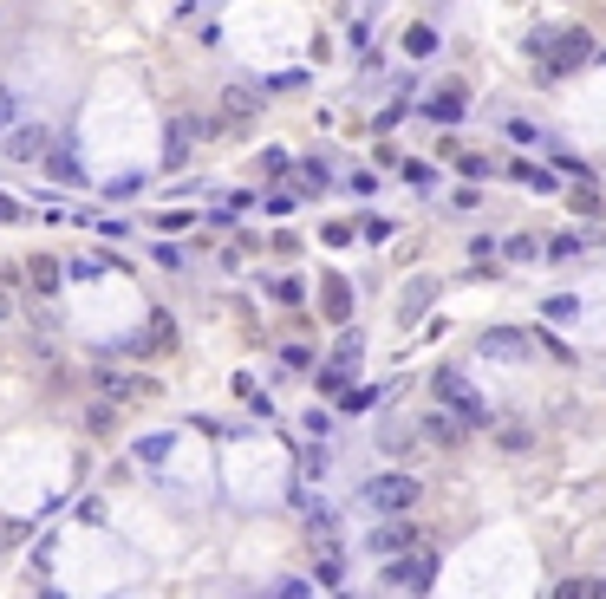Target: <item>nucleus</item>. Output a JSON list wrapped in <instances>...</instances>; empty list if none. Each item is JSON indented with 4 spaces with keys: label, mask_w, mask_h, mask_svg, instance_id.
Masks as SVG:
<instances>
[{
    "label": "nucleus",
    "mask_w": 606,
    "mask_h": 599,
    "mask_svg": "<svg viewBox=\"0 0 606 599\" xmlns=\"http://www.w3.org/2000/svg\"><path fill=\"white\" fill-rule=\"evenodd\" d=\"M0 124H14V98L7 92H0Z\"/></svg>",
    "instance_id": "obj_31"
},
{
    "label": "nucleus",
    "mask_w": 606,
    "mask_h": 599,
    "mask_svg": "<svg viewBox=\"0 0 606 599\" xmlns=\"http://www.w3.org/2000/svg\"><path fill=\"white\" fill-rule=\"evenodd\" d=\"M483 352H489V359H521V352H529V333L495 326V333H483Z\"/></svg>",
    "instance_id": "obj_12"
},
{
    "label": "nucleus",
    "mask_w": 606,
    "mask_h": 599,
    "mask_svg": "<svg viewBox=\"0 0 606 599\" xmlns=\"http://www.w3.org/2000/svg\"><path fill=\"white\" fill-rule=\"evenodd\" d=\"M457 170H463V176H489V156H476V150H457Z\"/></svg>",
    "instance_id": "obj_26"
},
{
    "label": "nucleus",
    "mask_w": 606,
    "mask_h": 599,
    "mask_svg": "<svg viewBox=\"0 0 606 599\" xmlns=\"http://www.w3.org/2000/svg\"><path fill=\"white\" fill-rule=\"evenodd\" d=\"M98 391L112 398V404H144V398H163L150 378H137V371H98Z\"/></svg>",
    "instance_id": "obj_5"
},
{
    "label": "nucleus",
    "mask_w": 606,
    "mask_h": 599,
    "mask_svg": "<svg viewBox=\"0 0 606 599\" xmlns=\"http://www.w3.org/2000/svg\"><path fill=\"white\" fill-rule=\"evenodd\" d=\"M222 124H229V130H241V124H255V98H248L241 85H229V92H222Z\"/></svg>",
    "instance_id": "obj_14"
},
{
    "label": "nucleus",
    "mask_w": 606,
    "mask_h": 599,
    "mask_svg": "<svg viewBox=\"0 0 606 599\" xmlns=\"http://www.w3.org/2000/svg\"><path fill=\"white\" fill-rule=\"evenodd\" d=\"M561 599H606V580H561Z\"/></svg>",
    "instance_id": "obj_17"
},
{
    "label": "nucleus",
    "mask_w": 606,
    "mask_h": 599,
    "mask_svg": "<svg viewBox=\"0 0 606 599\" xmlns=\"http://www.w3.org/2000/svg\"><path fill=\"white\" fill-rule=\"evenodd\" d=\"M333 365H339V371H352V365H359V333H346V339L333 345Z\"/></svg>",
    "instance_id": "obj_23"
},
{
    "label": "nucleus",
    "mask_w": 606,
    "mask_h": 599,
    "mask_svg": "<svg viewBox=\"0 0 606 599\" xmlns=\"http://www.w3.org/2000/svg\"><path fill=\"white\" fill-rule=\"evenodd\" d=\"M463 112H470V92L463 85H444L437 98H424V118H437V124H457Z\"/></svg>",
    "instance_id": "obj_7"
},
{
    "label": "nucleus",
    "mask_w": 606,
    "mask_h": 599,
    "mask_svg": "<svg viewBox=\"0 0 606 599\" xmlns=\"http://www.w3.org/2000/svg\"><path fill=\"white\" fill-rule=\"evenodd\" d=\"M378 398H384V391H366V385H346V391H339V411H372Z\"/></svg>",
    "instance_id": "obj_18"
},
{
    "label": "nucleus",
    "mask_w": 606,
    "mask_h": 599,
    "mask_svg": "<svg viewBox=\"0 0 606 599\" xmlns=\"http://www.w3.org/2000/svg\"><path fill=\"white\" fill-rule=\"evenodd\" d=\"M274 300H281V307H300V300H307V287H300V281H281V287H274Z\"/></svg>",
    "instance_id": "obj_29"
},
{
    "label": "nucleus",
    "mask_w": 606,
    "mask_h": 599,
    "mask_svg": "<svg viewBox=\"0 0 606 599\" xmlns=\"http://www.w3.org/2000/svg\"><path fill=\"white\" fill-rule=\"evenodd\" d=\"M404 183H411V189H430L437 170H430V163H418V156H404Z\"/></svg>",
    "instance_id": "obj_21"
},
{
    "label": "nucleus",
    "mask_w": 606,
    "mask_h": 599,
    "mask_svg": "<svg viewBox=\"0 0 606 599\" xmlns=\"http://www.w3.org/2000/svg\"><path fill=\"white\" fill-rule=\"evenodd\" d=\"M515 183H529V189H541V196H547V189H555V176H547L541 163H515Z\"/></svg>",
    "instance_id": "obj_20"
},
{
    "label": "nucleus",
    "mask_w": 606,
    "mask_h": 599,
    "mask_svg": "<svg viewBox=\"0 0 606 599\" xmlns=\"http://www.w3.org/2000/svg\"><path fill=\"white\" fill-rule=\"evenodd\" d=\"M0 554H7V528H0Z\"/></svg>",
    "instance_id": "obj_33"
},
{
    "label": "nucleus",
    "mask_w": 606,
    "mask_h": 599,
    "mask_svg": "<svg viewBox=\"0 0 606 599\" xmlns=\"http://www.w3.org/2000/svg\"><path fill=\"white\" fill-rule=\"evenodd\" d=\"M529 52L541 59L547 78H561V72L593 59V33H581V26H547V33H529Z\"/></svg>",
    "instance_id": "obj_1"
},
{
    "label": "nucleus",
    "mask_w": 606,
    "mask_h": 599,
    "mask_svg": "<svg viewBox=\"0 0 606 599\" xmlns=\"http://www.w3.org/2000/svg\"><path fill=\"white\" fill-rule=\"evenodd\" d=\"M7 313H14V300H7V293H0V319H7Z\"/></svg>",
    "instance_id": "obj_32"
},
{
    "label": "nucleus",
    "mask_w": 606,
    "mask_h": 599,
    "mask_svg": "<svg viewBox=\"0 0 606 599\" xmlns=\"http://www.w3.org/2000/svg\"><path fill=\"white\" fill-rule=\"evenodd\" d=\"M20 274L33 281V293H59V261H52V255H26Z\"/></svg>",
    "instance_id": "obj_10"
},
{
    "label": "nucleus",
    "mask_w": 606,
    "mask_h": 599,
    "mask_svg": "<svg viewBox=\"0 0 606 599\" xmlns=\"http://www.w3.org/2000/svg\"><path fill=\"white\" fill-rule=\"evenodd\" d=\"M437 580V554H411V560H384V586H411V593H418V586H430Z\"/></svg>",
    "instance_id": "obj_4"
},
{
    "label": "nucleus",
    "mask_w": 606,
    "mask_h": 599,
    "mask_svg": "<svg viewBox=\"0 0 606 599\" xmlns=\"http://www.w3.org/2000/svg\"><path fill=\"white\" fill-rule=\"evenodd\" d=\"M124 352H176V319H170V313H150L144 339H137V345H124Z\"/></svg>",
    "instance_id": "obj_8"
},
{
    "label": "nucleus",
    "mask_w": 606,
    "mask_h": 599,
    "mask_svg": "<svg viewBox=\"0 0 606 599\" xmlns=\"http://www.w3.org/2000/svg\"><path fill=\"white\" fill-rule=\"evenodd\" d=\"M404 52H411V59H424V52H437V33H430V26H411V33H404Z\"/></svg>",
    "instance_id": "obj_19"
},
{
    "label": "nucleus",
    "mask_w": 606,
    "mask_h": 599,
    "mask_svg": "<svg viewBox=\"0 0 606 599\" xmlns=\"http://www.w3.org/2000/svg\"><path fill=\"white\" fill-rule=\"evenodd\" d=\"M7 156H20V163L46 156V130H40V124H14V138H7Z\"/></svg>",
    "instance_id": "obj_11"
},
{
    "label": "nucleus",
    "mask_w": 606,
    "mask_h": 599,
    "mask_svg": "<svg viewBox=\"0 0 606 599\" xmlns=\"http://www.w3.org/2000/svg\"><path fill=\"white\" fill-rule=\"evenodd\" d=\"M574 313H581V300H574V293H555V300H547V319H574Z\"/></svg>",
    "instance_id": "obj_25"
},
{
    "label": "nucleus",
    "mask_w": 606,
    "mask_h": 599,
    "mask_svg": "<svg viewBox=\"0 0 606 599\" xmlns=\"http://www.w3.org/2000/svg\"><path fill=\"white\" fill-rule=\"evenodd\" d=\"M46 170H52V176H66V183H78V163H72L66 150H46Z\"/></svg>",
    "instance_id": "obj_24"
},
{
    "label": "nucleus",
    "mask_w": 606,
    "mask_h": 599,
    "mask_svg": "<svg viewBox=\"0 0 606 599\" xmlns=\"http://www.w3.org/2000/svg\"><path fill=\"white\" fill-rule=\"evenodd\" d=\"M424 437H430V443H444V450H457V443H463V417L430 411V417H424Z\"/></svg>",
    "instance_id": "obj_13"
},
{
    "label": "nucleus",
    "mask_w": 606,
    "mask_h": 599,
    "mask_svg": "<svg viewBox=\"0 0 606 599\" xmlns=\"http://www.w3.org/2000/svg\"><path fill=\"white\" fill-rule=\"evenodd\" d=\"M547 255H555V261H567V255H581V235H555V241H547Z\"/></svg>",
    "instance_id": "obj_28"
},
{
    "label": "nucleus",
    "mask_w": 606,
    "mask_h": 599,
    "mask_svg": "<svg viewBox=\"0 0 606 599\" xmlns=\"http://www.w3.org/2000/svg\"><path fill=\"white\" fill-rule=\"evenodd\" d=\"M189 138H196V124H189V118H176V124H170V144H163V163H170V170L189 156Z\"/></svg>",
    "instance_id": "obj_15"
},
{
    "label": "nucleus",
    "mask_w": 606,
    "mask_h": 599,
    "mask_svg": "<svg viewBox=\"0 0 606 599\" xmlns=\"http://www.w3.org/2000/svg\"><path fill=\"white\" fill-rule=\"evenodd\" d=\"M574 209H581V215H600V196H593L587 176H581V189H574Z\"/></svg>",
    "instance_id": "obj_27"
},
{
    "label": "nucleus",
    "mask_w": 606,
    "mask_h": 599,
    "mask_svg": "<svg viewBox=\"0 0 606 599\" xmlns=\"http://www.w3.org/2000/svg\"><path fill=\"white\" fill-rule=\"evenodd\" d=\"M320 313L333 319V326H346V319H352V287H346L339 274H326V287H320Z\"/></svg>",
    "instance_id": "obj_9"
},
{
    "label": "nucleus",
    "mask_w": 606,
    "mask_h": 599,
    "mask_svg": "<svg viewBox=\"0 0 606 599\" xmlns=\"http://www.w3.org/2000/svg\"><path fill=\"white\" fill-rule=\"evenodd\" d=\"M0 222H20V202L14 196H0Z\"/></svg>",
    "instance_id": "obj_30"
},
{
    "label": "nucleus",
    "mask_w": 606,
    "mask_h": 599,
    "mask_svg": "<svg viewBox=\"0 0 606 599\" xmlns=\"http://www.w3.org/2000/svg\"><path fill=\"white\" fill-rule=\"evenodd\" d=\"M366 548H372L378 560H392V554H411V548H418V528H411V522H398V514H392L384 528H372V541H366Z\"/></svg>",
    "instance_id": "obj_6"
},
{
    "label": "nucleus",
    "mask_w": 606,
    "mask_h": 599,
    "mask_svg": "<svg viewBox=\"0 0 606 599\" xmlns=\"http://www.w3.org/2000/svg\"><path fill=\"white\" fill-rule=\"evenodd\" d=\"M359 502H366L372 514H411V508L424 502V482L404 476V469H392V476H372V482L359 488Z\"/></svg>",
    "instance_id": "obj_2"
},
{
    "label": "nucleus",
    "mask_w": 606,
    "mask_h": 599,
    "mask_svg": "<svg viewBox=\"0 0 606 599\" xmlns=\"http://www.w3.org/2000/svg\"><path fill=\"white\" fill-rule=\"evenodd\" d=\"M430 391L444 398V404H450V411H457L463 424H489V404H483V398L470 391V378H463L457 365H437V378H430Z\"/></svg>",
    "instance_id": "obj_3"
},
{
    "label": "nucleus",
    "mask_w": 606,
    "mask_h": 599,
    "mask_svg": "<svg viewBox=\"0 0 606 599\" xmlns=\"http://www.w3.org/2000/svg\"><path fill=\"white\" fill-rule=\"evenodd\" d=\"M502 255H509V261H535L541 248H535V235H509V241H502Z\"/></svg>",
    "instance_id": "obj_22"
},
{
    "label": "nucleus",
    "mask_w": 606,
    "mask_h": 599,
    "mask_svg": "<svg viewBox=\"0 0 606 599\" xmlns=\"http://www.w3.org/2000/svg\"><path fill=\"white\" fill-rule=\"evenodd\" d=\"M430 293H437V281H411V293H404V307H398V319L411 326V319H418V313L430 307Z\"/></svg>",
    "instance_id": "obj_16"
}]
</instances>
